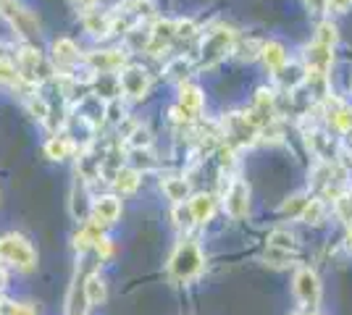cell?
<instances>
[{"label":"cell","mask_w":352,"mask_h":315,"mask_svg":"<svg viewBox=\"0 0 352 315\" xmlns=\"http://www.w3.org/2000/svg\"><path fill=\"white\" fill-rule=\"evenodd\" d=\"M0 263L16 270H32L37 266V253L21 234H6L0 237Z\"/></svg>","instance_id":"cell-2"},{"label":"cell","mask_w":352,"mask_h":315,"mask_svg":"<svg viewBox=\"0 0 352 315\" xmlns=\"http://www.w3.org/2000/svg\"><path fill=\"white\" fill-rule=\"evenodd\" d=\"M294 297L302 302V307L316 310L321 302V279L308 266H300L294 270Z\"/></svg>","instance_id":"cell-5"},{"label":"cell","mask_w":352,"mask_h":315,"mask_svg":"<svg viewBox=\"0 0 352 315\" xmlns=\"http://www.w3.org/2000/svg\"><path fill=\"white\" fill-rule=\"evenodd\" d=\"M323 108H326V119L334 124V129L337 132H352V108L344 100H339V97H326L323 100Z\"/></svg>","instance_id":"cell-11"},{"label":"cell","mask_w":352,"mask_h":315,"mask_svg":"<svg viewBox=\"0 0 352 315\" xmlns=\"http://www.w3.org/2000/svg\"><path fill=\"white\" fill-rule=\"evenodd\" d=\"M92 250L98 253V257H100V260L111 257V253H113V247H111V240H108V237H100V240L95 242V247H92Z\"/></svg>","instance_id":"cell-34"},{"label":"cell","mask_w":352,"mask_h":315,"mask_svg":"<svg viewBox=\"0 0 352 315\" xmlns=\"http://www.w3.org/2000/svg\"><path fill=\"white\" fill-rule=\"evenodd\" d=\"M195 24H192L190 19H182V21H176V40H190L192 34H195Z\"/></svg>","instance_id":"cell-33"},{"label":"cell","mask_w":352,"mask_h":315,"mask_svg":"<svg viewBox=\"0 0 352 315\" xmlns=\"http://www.w3.org/2000/svg\"><path fill=\"white\" fill-rule=\"evenodd\" d=\"M223 139H226V145L229 148H250V145H255L258 142V126L250 121V116L245 113H229L226 119H223Z\"/></svg>","instance_id":"cell-4"},{"label":"cell","mask_w":352,"mask_h":315,"mask_svg":"<svg viewBox=\"0 0 352 315\" xmlns=\"http://www.w3.org/2000/svg\"><path fill=\"white\" fill-rule=\"evenodd\" d=\"M276 82H279L284 90H297L300 84H305L308 82V69H302V66H297V63H287L284 69L276 71Z\"/></svg>","instance_id":"cell-16"},{"label":"cell","mask_w":352,"mask_h":315,"mask_svg":"<svg viewBox=\"0 0 352 315\" xmlns=\"http://www.w3.org/2000/svg\"><path fill=\"white\" fill-rule=\"evenodd\" d=\"M352 5V0H326V8L334 11V14H344Z\"/></svg>","instance_id":"cell-35"},{"label":"cell","mask_w":352,"mask_h":315,"mask_svg":"<svg viewBox=\"0 0 352 315\" xmlns=\"http://www.w3.org/2000/svg\"><path fill=\"white\" fill-rule=\"evenodd\" d=\"M203 266H206V257L200 253L197 242L184 240L171 255V263H168V270L176 281H192L195 276L203 273Z\"/></svg>","instance_id":"cell-1"},{"label":"cell","mask_w":352,"mask_h":315,"mask_svg":"<svg viewBox=\"0 0 352 315\" xmlns=\"http://www.w3.org/2000/svg\"><path fill=\"white\" fill-rule=\"evenodd\" d=\"M16 69H19V76H21L27 84H37V82H43L45 74H47L43 56L30 45H24L21 53H16Z\"/></svg>","instance_id":"cell-7"},{"label":"cell","mask_w":352,"mask_h":315,"mask_svg":"<svg viewBox=\"0 0 352 315\" xmlns=\"http://www.w3.org/2000/svg\"><path fill=\"white\" fill-rule=\"evenodd\" d=\"M153 40V27H134L126 32V50H147Z\"/></svg>","instance_id":"cell-25"},{"label":"cell","mask_w":352,"mask_h":315,"mask_svg":"<svg viewBox=\"0 0 352 315\" xmlns=\"http://www.w3.org/2000/svg\"><path fill=\"white\" fill-rule=\"evenodd\" d=\"M236 47V34L232 30H226V27H221V30H213L208 34L206 40H203V45H200V66H216L219 60H223L229 53H234Z\"/></svg>","instance_id":"cell-3"},{"label":"cell","mask_w":352,"mask_h":315,"mask_svg":"<svg viewBox=\"0 0 352 315\" xmlns=\"http://www.w3.org/2000/svg\"><path fill=\"white\" fill-rule=\"evenodd\" d=\"M74 3H76L79 8H87V11H92V5H95L98 0H74Z\"/></svg>","instance_id":"cell-36"},{"label":"cell","mask_w":352,"mask_h":315,"mask_svg":"<svg viewBox=\"0 0 352 315\" xmlns=\"http://www.w3.org/2000/svg\"><path fill=\"white\" fill-rule=\"evenodd\" d=\"M85 297H87L89 307H100L105 302V281L100 279V273H89L85 276Z\"/></svg>","instance_id":"cell-19"},{"label":"cell","mask_w":352,"mask_h":315,"mask_svg":"<svg viewBox=\"0 0 352 315\" xmlns=\"http://www.w3.org/2000/svg\"><path fill=\"white\" fill-rule=\"evenodd\" d=\"M171 43H176V21H155L153 24V40H150V47L147 53L150 56H161L163 50H168Z\"/></svg>","instance_id":"cell-14"},{"label":"cell","mask_w":352,"mask_h":315,"mask_svg":"<svg viewBox=\"0 0 352 315\" xmlns=\"http://www.w3.org/2000/svg\"><path fill=\"white\" fill-rule=\"evenodd\" d=\"M140 181H142L140 168H134V165H124V168H118V174L113 176V187H116L121 195H134V192H137V187H140Z\"/></svg>","instance_id":"cell-17"},{"label":"cell","mask_w":352,"mask_h":315,"mask_svg":"<svg viewBox=\"0 0 352 315\" xmlns=\"http://www.w3.org/2000/svg\"><path fill=\"white\" fill-rule=\"evenodd\" d=\"M6 286V270H3V263H0V289Z\"/></svg>","instance_id":"cell-37"},{"label":"cell","mask_w":352,"mask_h":315,"mask_svg":"<svg viewBox=\"0 0 352 315\" xmlns=\"http://www.w3.org/2000/svg\"><path fill=\"white\" fill-rule=\"evenodd\" d=\"M250 121L258 126V132H265L268 126L276 124V103H274V95L268 90H258L255 95V103H252V110L248 113Z\"/></svg>","instance_id":"cell-10"},{"label":"cell","mask_w":352,"mask_h":315,"mask_svg":"<svg viewBox=\"0 0 352 315\" xmlns=\"http://www.w3.org/2000/svg\"><path fill=\"white\" fill-rule=\"evenodd\" d=\"M323 215H326V202L318 200V197H310L308 205H305V210H302V215H300V218H302L305 224L318 226L323 221Z\"/></svg>","instance_id":"cell-27"},{"label":"cell","mask_w":352,"mask_h":315,"mask_svg":"<svg viewBox=\"0 0 352 315\" xmlns=\"http://www.w3.org/2000/svg\"><path fill=\"white\" fill-rule=\"evenodd\" d=\"M203 103H206V97H203V92L200 87H195V84H182V90H179V105H176L174 110V121H182V124H190L200 116V110H203Z\"/></svg>","instance_id":"cell-6"},{"label":"cell","mask_w":352,"mask_h":315,"mask_svg":"<svg viewBox=\"0 0 352 315\" xmlns=\"http://www.w3.org/2000/svg\"><path fill=\"white\" fill-rule=\"evenodd\" d=\"M87 63L95 69V74H113V71H121V69H124L126 53H121V50L92 53V56H87Z\"/></svg>","instance_id":"cell-13"},{"label":"cell","mask_w":352,"mask_h":315,"mask_svg":"<svg viewBox=\"0 0 352 315\" xmlns=\"http://www.w3.org/2000/svg\"><path fill=\"white\" fill-rule=\"evenodd\" d=\"M163 192L166 197L176 202V205H182L187 197H190V181L184 179V176H168V179H163Z\"/></svg>","instance_id":"cell-21"},{"label":"cell","mask_w":352,"mask_h":315,"mask_svg":"<svg viewBox=\"0 0 352 315\" xmlns=\"http://www.w3.org/2000/svg\"><path fill=\"white\" fill-rule=\"evenodd\" d=\"M45 152H47L53 161H63V158H72L74 152H76V142L69 139L66 135L53 137V139L45 145Z\"/></svg>","instance_id":"cell-23"},{"label":"cell","mask_w":352,"mask_h":315,"mask_svg":"<svg viewBox=\"0 0 352 315\" xmlns=\"http://www.w3.org/2000/svg\"><path fill=\"white\" fill-rule=\"evenodd\" d=\"M174 218H176V226H179V229H190V226L195 224V218H192L190 205H187V208L176 205V208H174Z\"/></svg>","instance_id":"cell-32"},{"label":"cell","mask_w":352,"mask_h":315,"mask_svg":"<svg viewBox=\"0 0 352 315\" xmlns=\"http://www.w3.org/2000/svg\"><path fill=\"white\" fill-rule=\"evenodd\" d=\"M190 210H192L195 224H206V221H210V215H213V210H216V197L200 192V195H195L190 200Z\"/></svg>","instance_id":"cell-18"},{"label":"cell","mask_w":352,"mask_h":315,"mask_svg":"<svg viewBox=\"0 0 352 315\" xmlns=\"http://www.w3.org/2000/svg\"><path fill=\"white\" fill-rule=\"evenodd\" d=\"M0 305H3V297H0Z\"/></svg>","instance_id":"cell-39"},{"label":"cell","mask_w":352,"mask_h":315,"mask_svg":"<svg viewBox=\"0 0 352 315\" xmlns=\"http://www.w3.org/2000/svg\"><path fill=\"white\" fill-rule=\"evenodd\" d=\"M261 58H263V63L268 66V71H274V74L287 66V53H284V47H281L279 43H265V45L261 47Z\"/></svg>","instance_id":"cell-22"},{"label":"cell","mask_w":352,"mask_h":315,"mask_svg":"<svg viewBox=\"0 0 352 315\" xmlns=\"http://www.w3.org/2000/svg\"><path fill=\"white\" fill-rule=\"evenodd\" d=\"M118 87L126 97L140 100V97H145L147 87H150V76L142 66H124L118 71Z\"/></svg>","instance_id":"cell-8"},{"label":"cell","mask_w":352,"mask_h":315,"mask_svg":"<svg viewBox=\"0 0 352 315\" xmlns=\"http://www.w3.org/2000/svg\"><path fill=\"white\" fill-rule=\"evenodd\" d=\"M223 208L226 213L239 221V218H245L250 210V184L245 179H234L229 184V189H226V195H223Z\"/></svg>","instance_id":"cell-9"},{"label":"cell","mask_w":352,"mask_h":315,"mask_svg":"<svg viewBox=\"0 0 352 315\" xmlns=\"http://www.w3.org/2000/svg\"><path fill=\"white\" fill-rule=\"evenodd\" d=\"M118 215H121V200H118V197L105 195V197L92 200V213H89V218H92L95 224L108 226V224H113Z\"/></svg>","instance_id":"cell-12"},{"label":"cell","mask_w":352,"mask_h":315,"mask_svg":"<svg viewBox=\"0 0 352 315\" xmlns=\"http://www.w3.org/2000/svg\"><path fill=\"white\" fill-rule=\"evenodd\" d=\"M85 27H87L89 34L105 37V34H113V19H111V14L87 11V16H85Z\"/></svg>","instance_id":"cell-20"},{"label":"cell","mask_w":352,"mask_h":315,"mask_svg":"<svg viewBox=\"0 0 352 315\" xmlns=\"http://www.w3.org/2000/svg\"><path fill=\"white\" fill-rule=\"evenodd\" d=\"M53 60L58 69H74L82 60V53L72 40H56L53 43Z\"/></svg>","instance_id":"cell-15"},{"label":"cell","mask_w":352,"mask_h":315,"mask_svg":"<svg viewBox=\"0 0 352 315\" xmlns=\"http://www.w3.org/2000/svg\"><path fill=\"white\" fill-rule=\"evenodd\" d=\"M268 247H276V250L292 253V255H297V253H300V244H297V240H294L289 231H281V229L271 231V237H268Z\"/></svg>","instance_id":"cell-26"},{"label":"cell","mask_w":352,"mask_h":315,"mask_svg":"<svg viewBox=\"0 0 352 315\" xmlns=\"http://www.w3.org/2000/svg\"><path fill=\"white\" fill-rule=\"evenodd\" d=\"M72 213L76 218H87L92 213V202H87V189H85V179L79 176V181L74 184L72 192Z\"/></svg>","instance_id":"cell-24"},{"label":"cell","mask_w":352,"mask_h":315,"mask_svg":"<svg viewBox=\"0 0 352 315\" xmlns=\"http://www.w3.org/2000/svg\"><path fill=\"white\" fill-rule=\"evenodd\" d=\"M313 43H318V45H326V47H334L337 45V27L331 24V21H323L318 32H316V37H313Z\"/></svg>","instance_id":"cell-29"},{"label":"cell","mask_w":352,"mask_h":315,"mask_svg":"<svg viewBox=\"0 0 352 315\" xmlns=\"http://www.w3.org/2000/svg\"><path fill=\"white\" fill-rule=\"evenodd\" d=\"M126 145L132 150H150V132L142 124H134V129L126 135Z\"/></svg>","instance_id":"cell-28"},{"label":"cell","mask_w":352,"mask_h":315,"mask_svg":"<svg viewBox=\"0 0 352 315\" xmlns=\"http://www.w3.org/2000/svg\"><path fill=\"white\" fill-rule=\"evenodd\" d=\"M265 260H268L271 266H287V263L294 260V255L292 253H284V250H276V247H268V250H265Z\"/></svg>","instance_id":"cell-31"},{"label":"cell","mask_w":352,"mask_h":315,"mask_svg":"<svg viewBox=\"0 0 352 315\" xmlns=\"http://www.w3.org/2000/svg\"><path fill=\"white\" fill-rule=\"evenodd\" d=\"M305 205H308L305 195H294V197H289L284 205H281V213H284V215H302Z\"/></svg>","instance_id":"cell-30"},{"label":"cell","mask_w":352,"mask_h":315,"mask_svg":"<svg viewBox=\"0 0 352 315\" xmlns=\"http://www.w3.org/2000/svg\"><path fill=\"white\" fill-rule=\"evenodd\" d=\"M305 315H316V313H313V310H310V313H305Z\"/></svg>","instance_id":"cell-38"}]
</instances>
